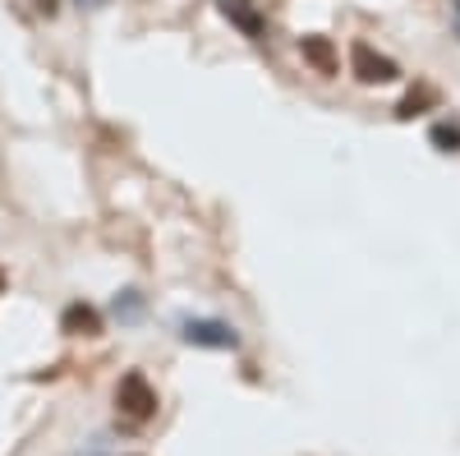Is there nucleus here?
Instances as JSON below:
<instances>
[{
  "mask_svg": "<svg viewBox=\"0 0 460 456\" xmlns=\"http://www.w3.org/2000/svg\"><path fill=\"white\" fill-rule=\"evenodd\" d=\"M184 346H199V351H240V327L226 323V318H208V314H184L175 323Z\"/></svg>",
  "mask_w": 460,
  "mask_h": 456,
  "instance_id": "nucleus-1",
  "label": "nucleus"
},
{
  "mask_svg": "<svg viewBox=\"0 0 460 456\" xmlns=\"http://www.w3.org/2000/svg\"><path fill=\"white\" fill-rule=\"evenodd\" d=\"M157 388L147 383V373L143 369H129L120 383H115V410L125 415V420H134V425H143V420H152L157 415Z\"/></svg>",
  "mask_w": 460,
  "mask_h": 456,
  "instance_id": "nucleus-2",
  "label": "nucleus"
},
{
  "mask_svg": "<svg viewBox=\"0 0 460 456\" xmlns=\"http://www.w3.org/2000/svg\"><path fill=\"white\" fill-rule=\"evenodd\" d=\"M217 10H221L230 23H235V28L249 37V42H262V37H267V19L258 14L253 0H217Z\"/></svg>",
  "mask_w": 460,
  "mask_h": 456,
  "instance_id": "nucleus-3",
  "label": "nucleus"
},
{
  "mask_svg": "<svg viewBox=\"0 0 460 456\" xmlns=\"http://www.w3.org/2000/svg\"><path fill=\"white\" fill-rule=\"evenodd\" d=\"M60 332H69V336H102V314L93 309V304L74 300V304H65V314H60Z\"/></svg>",
  "mask_w": 460,
  "mask_h": 456,
  "instance_id": "nucleus-4",
  "label": "nucleus"
},
{
  "mask_svg": "<svg viewBox=\"0 0 460 456\" xmlns=\"http://www.w3.org/2000/svg\"><path fill=\"white\" fill-rule=\"evenodd\" d=\"M350 60H355V74L364 84H387V79H396V65L387 60V56H373V47H355L350 51Z\"/></svg>",
  "mask_w": 460,
  "mask_h": 456,
  "instance_id": "nucleus-5",
  "label": "nucleus"
},
{
  "mask_svg": "<svg viewBox=\"0 0 460 456\" xmlns=\"http://www.w3.org/2000/svg\"><path fill=\"white\" fill-rule=\"evenodd\" d=\"M299 56L309 60L314 69H323V74H332V69H336V51H332L327 37H299Z\"/></svg>",
  "mask_w": 460,
  "mask_h": 456,
  "instance_id": "nucleus-6",
  "label": "nucleus"
},
{
  "mask_svg": "<svg viewBox=\"0 0 460 456\" xmlns=\"http://www.w3.org/2000/svg\"><path fill=\"white\" fill-rule=\"evenodd\" d=\"M143 309H147V300H143V291H134V286L111 300V318H115V323H138Z\"/></svg>",
  "mask_w": 460,
  "mask_h": 456,
  "instance_id": "nucleus-7",
  "label": "nucleus"
},
{
  "mask_svg": "<svg viewBox=\"0 0 460 456\" xmlns=\"http://www.w3.org/2000/svg\"><path fill=\"white\" fill-rule=\"evenodd\" d=\"M74 5H79V10H102L106 0H74Z\"/></svg>",
  "mask_w": 460,
  "mask_h": 456,
  "instance_id": "nucleus-8",
  "label": "nucleus"
},
{
  "mask_svg": "<svg viewBox=\"0 0 460 456\" xmlns=\"http://www.w3.org/2000/svg\"><path fill=\"white\" fill-rule=\"evenodd\" d=\"M37 10H42V14H56V0H37Z\"/></svg>",
  "mask_w": 460,
  "mask_h": 456,
  "instance_id": "nucleus-9",
  "label": "nucleus"
},
{
  "mask_svg": "<svg viewBox=\"0 0 460 456\" xmlns=\"http://www.w3.org/2000/svg\"><path fill=\"white\" fill-rule=\"evenodd\" d=\"M0 282H5V277H0Z\"/></svg>",
  "mask_w": 460,
  "mask_h": 456,
  "instance_id": "nucleus-10",
  "label": "nucleus"
}]
</instances>
